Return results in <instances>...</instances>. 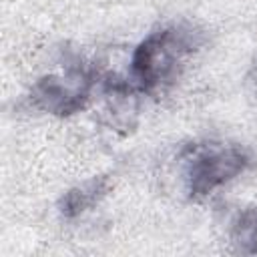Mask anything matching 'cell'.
<instances>
[{"instance_id": "cell-1", "label": "cell", "mask_w": 257, "mask_h": 257, "mask_svg": "<svg viewBox=\"0 0 257 257\" xmlns=\"http://www.w3.org/2000/svg\"><path fill=\"white\" fill-rule=\"evenodd\" d=\"M201 44L193 26L173 24L151 32L133 52L131 84L139 92H155L173 82L187 58Z\"/></svg>"}, {"instance_id": "cell-2", "label": "cell", "mask_w": 257, "mask_h": 257, "mask_svg": "<svg viewBox=\"0 0 257 257\" xmlns=\"http://www.w3.org/2000/svg\"><path fill=\"white\" fill-rule=\"evenodd\" d=\"M251 161L249 151L237 143L213 139L189 143L177 157L183 191L191 201H201L245 173Z\"/></svg>"}, {"instance_id": "cell-3", "label": "cell", "mask_w": 257, "mask_h": 257, "mask_svg": "<svg viewBox=\"0 0 257 257\" xmlns=\"http://www.w3.org/2000/svg\"><path fill=\"white\" fill-rule=\"evenodd\" d=\"M96 72L88 66H68L40 76L30 90V104L54 116H70L84 110L92 98Z\"/></svg>"}, {"instance_id": "cell-4", "label": "cell", "mask_w": 257, "mask_h": 257, "mask_svg": "<svg viewBox=\"0 0 257 257\" xmlns=\"http://www.w3.org/2000/svg\"><path fill=\"white\" fill-rule=\"evenodd\" d=\"M110 189H112L110 177H106V175L92 177V179H88V181H84V183L68 189L60 197V201H58V213L64 219H76L82 213L90 211L94 205H98L108 195Z\"/></svg>"}, {"instance_id": "cell-5", "label": "cell", "mask_w": 257, "mask_h": 257, "mask_svg": "<svg viewBox=\"0 0 257 257\" xmlns=\"http://www.w3.org/2000/svg\"><path fill=\"white\" fill-rule=\"evenodd\" d=\"M229 235L235 251L243 255H257V207L239 213Z\"/></svg>"}, {"instance_id": "cell-6", "label": "cell", "mask_w": 257, "mask_h": 257, "mask_svg": "<svg viewBox=\"0 0 257 257\" xmlns=\"http://www.w3.org/2000/svg\"><path fill=\"white\" fill-rule=\"evenodd\" d=\"M247 80H249V84L253 86V90L257 92V60L253 62V66H251V70H249V74H247Z\"/></svg>"}]
</instances>
